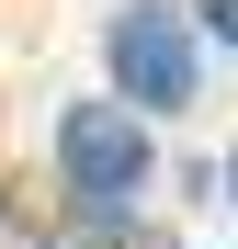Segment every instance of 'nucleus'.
<instances>
[{"mask_svg":"<svg viewBox=\"0 0 238 249\" xmlns=\"http://www.w3.org/2000/svg\"><path fill=\"white\" fill-rule=\"evenodd\" d=\"M57 181H68V204H136L159 181V124H136L125 102H68L57 113Z\"/></svg>","mask_w":238,"mask_h":249,"instance_id":"f03ea898","label":"nucleus"},{"mask_svg":"<svg viewBox=\"0 0 238 249\" xmlns=\"http://www.w3.org/2000/svg\"><path fill=\"white\" fill-rule=\"evenodd\" d=\"M182 12H193V34H204V46L238 57V0H182Z\"/></svg>","mask_w":238,"mask_h":249,"instance_id":"7ed1b4c3","label":"nucleus"},{"mask_svg":"<svg viewBox=\"0 0 238 249\" xmlns=\"http://www.w3.org/2000/svg\"><path fill=\"white\" fill-rule=\"evenodd\" d=\"M102 68H113V102H125L136 124H170L193 113V91H204V34H193L182 0H125L102 34Z\"/></svg>","mask_w":238,"mask_h":249,"instance_id":"f257e3e1","label":"nucleus"}]
</instances>
